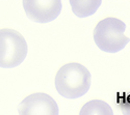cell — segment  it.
<instances>
[{
  "mask_svg": "<svg viewBox=\"0 0 130 115\" xmlns=\"http://www.w3.org/2000/svg\"><path fill=\"white\" fill-rule=\"evenodd\" d=\"M92 76L84 65L76 62L62 65L55 76V88L59 95L69 100L81 98L91 87Z\"/></svg>",
  "mask_w": 130,
  "mask_h": 115,
  "instance_id": "6da1fadb",
  "label": "cell"
},
{
  "mask_svg": "<svg viewBox=\"0 0 130 115\" xmlns=\"http://www.w3.org/2000/svg\"><path fill=\"white\" fill-rule=\"evenodd\" d=\"M126 24L117 18H105L97 24L93 37L96 46L105 53H118L122 51L130 38L125 35Z\"/></svg>",
  "mask_w": 130,
  "mask_h": 115,
  "instance_id": "7a4b0ae2",
  "label": "cell"
},
{
  "mask_svg": "<svg viewBox=\"0 0 130 115\" xmlns=\"http://www.w3.org/2000/svg\"><path fill=\"white\" fill-rule=\"evenodd\" d=\"M28 46L24 36L14 29L0 31V66L13 68L20 65L27 56Z\"/></svg>",
  "mask_w": 130,
  "mask_h": 115,
  "instance_id": "3957f363",
  "label": "cell"
},
{
  "mask_svg": "<svg viewBox=\"0 0 130 115\" xmlns=\"http://www.w3.org/2000/svg\"><path fill=\"white\" fill-rule=\"evenodd\" d=\"M23 8L27 18L36 23H49L61 13V0H23Z\"/></svg>",
  "mask_w": 130,
  "mask_h": 115,
  "instance_id": "277c9868",
  "label": "cell"
},
{
  "mask_svg": "<svg viewBox=\"0 0 130 115\" xmlns=\"http://www.w3.org/2000/svg\"><path fill=\"white\" fill-rule=\"evenodd\" d=\"M18 113L21 115H57L59 110L52 97L37 92L28 96L19 104Z\"/></svg>",
  "mask_w": 130,
  "mask_h": 115,
  "instance_id": "5b68a950",
  "label": "cell"
},
{
  "mask_svg": "<svg viewBox=\"0 0 130 115\" xmlns=\"http://www.w3.org/2000/svg\"><path fill=\"white\" fill-rule=\"evenodd\" d=\"M73 14L83 19L93 16L100 7L102 0H69Z\"/></svg>",
  "mask_w": 130,
  "mask_h": 115,
  "instance_id": "8992f818",
  "label": "cell"
},
{
  "mask_svg": "<svg viewBox=\"0 0 130 115\" xmlns=\"http://www.w3.org/2000/svg\"><path fill=\"white\" fill-rule=\"evenodd\" d=\"M80 115H112L113 111L107 103L101 100H93L81 108Z\"/></svg>",
  "mask_w": 130,
  "mask_h": 115,
  "instance_id": "52a82bcc",
  "label": "cell"
},
{
  "mask_svg": "<svg viewBox=\"0 0 130 115\" xmlns=\"http://www.w3.org/2000/svg\"><path fill=\"white\" fill-rule=\"evenodd\" d=\"M117 102L122 110V113L125 115H130V91L118 95Z\"/></svg>",
  "mask_w": 130,
  "mask_h": 115,
  "instance_id": "ba28073f",
  "label": "cell"
}]
</instances>
